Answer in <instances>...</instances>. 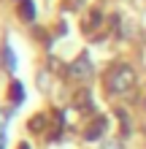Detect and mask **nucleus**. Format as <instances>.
Masks as SVG:
<instances>
[{"instance_id": "nucleus-3", "label": "nucleus", "mask_w": 146, "mask_h": 149, "mask_svg": "<svg viewBox=\"0 0 146 149\" xmlns=\"http://www.w3.org/2000/svg\"><path fill=\"white\" fill-rule=\"evenodd\" d=\"M106 127H108V122H106V117H98L92 125L87 127V133H84V138L87 141H100L103 138V133H106Z\"/></svg>"}, {"instance_id": "nucleus-4", "label": "nucleus", "mask_w": 146, "mask_h": 149, "mask_svg": "<svg viewBox=\"0 0 146 149\" xmlns=\"http://www.w3.org/2000/svg\"><path fill=\"white\" fill-rule=\"evenodd\" d=\"M19 14L24 22H33L35 19V3L33 0H19Z\"/></svg>"}, {"instance_id": "nucleus-7", "label": "nucleus", "mask_w": 146, "mask_h": 149, "mask_svg": "<svg viewBox=\"0 0 146 149\" xmlns=\"http://www.w3.org/2000/svg\"><path fill=\"white\" fill-rule=\"evenodd\" d=\"M30 130L41 133V130H44V117H35V119H30Z\"/></svg>"}, {"instance_id": "nucleus-1", "label": "nucleus", "mask_w": 146, "mask_h": 149, "mask_svg": "<svg viewBox=\"0 0 146 149\" xmlns=\"http://www.w3.org/2000/svg\"><path fill=\"white\" fill-rule=\"evenodd\" d=\"M133 84H135V73H133L130 65H116L114 71H111V76H108V90L116 92V95L130 92Z\"/></svg>"}, {"instance_id": "nucleus-8", "label": "nucleus", "mask_w": 146, "mask_h": 149, "mask_svg": "<svg viewBox=\"0 0 146 149\" xmlns=\"http://www.w3.org/2000/svg\"><path fill=\"white\" fill-rule=\"evenodd\" d=\"M8 117H11V114L0 111V136H6V125H8Z\"/></svg>"}, {"instance_id": "nucleus-11", "label": "nucleus", "mask_w": 146, "mask_h": 149, "mask_svg": "<svg viewBox=\"0 0 146 149\" xmlns=\"http://www.w3.org/2000/svg\"><path fill=\"white\" fill-rule=\"evenodd\" d=\"M19 149H30V144H19Z\"/></svg>"}, {"instance_id": "nucleus-5", "label": "nucleus", "mask_w": 146, "mask_h": 149, "mask_svg": "<svg viewBox=\"0 0 146 149\" xmlns=\"http://www.w3.org/2000/svg\"><path fill=\"white\" fill-rule=\"evenodd\" d=\"M8 92H11L14 103H22V100H24V87H22L19 81H14V84H11V90H8Z\"/></svg>"}, {"instance_id": "nucleus-9", "label": "nucleus", "mask_w": 146, "mask_h": 149, "mask_svg": "<svg viewBox=\"0 0 146 149\" xmlns=\"http://www.w3.org/2000/svg\"><path fill=\"white\" fill-rule=\"evenodd\" d=\"M103 149H119V141H111V144H106Z\"/></svg>"}, {"instance_id": "nucleus-10", "label": "nucleus", "mask_w": 146, "mask_h": 149, "mask_svg": "<svg viewBox=\"0 0 146 149\" xmlns=\"http://www.w3.org/2000/svg\"><path fill=\"white\" fill-rule=\"evenodd\" d=\"M3 144H6V136H0V149H3Z\"/></svg>"}, {"instance_id": "nucleus-2", "label": "nucleus", "mask_w": 146, "mask_h": 149, "mask_svg": "<svg viewBox=\"0 0 146 149\" xmlns=\"http://www.w3.org/2000/svg\"><path fill=\"white\" fill-rule=\"evenodd\" d=\"M71 76H73V79H89V76H92V63H89L87 54H81V57L71 65Z\"/></svg>"}, {"instance_id": "nucleus-6", "label": "nucleus", "mask_w": 146, "mask_h": 149, "mask_svg": "<svg viewBox=\"0 0 146 149\" xmlns=\"http://www.w3.org/2000/svg\"><path fill=\"white\" fill-rule=\"evenodd\" d=\"M6 68L8 71H16V57H14L11 46H6Z\"/></svg>"}]
</instances>
